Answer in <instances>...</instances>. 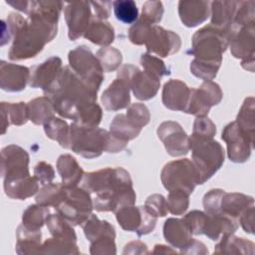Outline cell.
Returning a JSON list of instances; mask_svg holds the SVG:
<instances>
[{"label": "cell", "instance_id": "1", "mask_svg": "<svg viewBox=\"0 0 255 255\" xmlns=\"http://www.w3.org/2000/svg\"><path fill=\"white\" fill-rule=\"evenodd\" d=\"M63 5L58 1H33L27 22L13 37L8 53L10 60L34 58L55 38Z\"/></svg>", "mask_w": 255, "mask_h": 255}, {"label": "cell", "instance_id": "2", "mask_svg": "<svg viewBox=\"0 0 255 255\" xmlns=\"http://www.w3.org/2000/svg\"><path fill=\"white\" fill-rule=\"evenodd\" d=\"M97 92L82 81L71 68L62 67L44 94L51 99L57 114L76 122L83 109L97 102Z\"/></svg>", "mask_w": 255, "mask_h": 255}, {"label": "cell", "instance_id": "3", "mask_svg": "<svg viewBox=\"0 0 255 255\" xmlns=\"http://www.w3.org/2000/svg\"><path fill=\"white\" fill-rule=\"evenodd\" d=\"M229 36V32L225 30L211 25L206 26L192 36V47L187 53L198 61L221 65L222 54L228 46Z\"/></svg>", "mask_w": 255, "mask_h": 255}, {"label": "cell", "instance_id": "4", "mask_svg": "<svg viewBox=\"0 0 255 255\" xmlns=\"http://www.w3.org/2000/svg\"><path fill=\"white\" fill-rule=\"evenodd\" d=\"M189 148L192 150L191 161L199 174L200 184H203L223 164V147L213 138L198 137L191 134Z\"/></svg>", "mask_w": 255, "mask_h": 255}, {"label": "cell", "instance_id": "5", "mask_svg": "<svg viewBox=\"0 0 255 255\" xmlns=\"http://www.w3.org/2000/svg\"><path fill=\"white\" fill-rule=\"evenodd\" d=\"M110 131L77 123L70 126L68 148L86 158L98 157L106 151Z\"/></svg>", "mask_w": 255, "mask_h": 255}, {"label": "cell", "instance_id": "6", "mask_svg": "<svg viewBox=\"0 0 255 255\" xmlns=\"http://www.w3.org/2000/svg\"><path fill=\"white\" fill-rule=\"evenodd\" d=\"M161 182L168 191H183L191 194L200 184L199 174L192 161L183 158L166 163L160 173Z\"/></svg>", "mask_w": 255, "mask_h": 255}, {"label": "cell", "instance_id": "7", "mask_svg": "<svg viewBox=\"0 0 255 255\" xmlns=\"http://www.w3.org/2000/svg\"><path fill=\"white\" fill-rule=\"evenodd\" d=\"M69 64L72 71L87 85L98 91L104 80V70L98 58L86 46L70 51Z\"/></svg>", "mask_w": 255, "mask_h": 255}, {"label": "cell", "instance_id": "8", "mask_svg": "<svg viewBox=\"0 0 255 255\" xmlns=\"http://www.w3.org/2000/svg\"><path fill=\"white\" fill-rule=\"evenodd\" d=\"M124 185H132L129 173L123 167H106L85 173L82 187L90 193H106Z\"/></svg>", "mask_w": 255, "mask_h": 255}, {"label": "cell", "instance_id": "9", "mask_svg": "<svg viewBox=\"0 0 255 255\" xmlns=\"http://www.w3.org/2000/svg\"><path fill=\"white\" fill-rule=\"evenodd\" d=\"M93 208L90 192L75 186L67 188L66 197L56 210L72 225H83L91 216Z\"/></svg>", "mask_w": 255, "mask_h": 255}, {"label": "cell", "instance_id": "10", "mask_svg": "<svg viewBox=\"0 0 255 255\" xmlns=\"http://www.w3.org/2000/svg\"><path fill=\"white\" fill-rule=\"evenodd\" d=\"M118 78L125 81L134 97L141 101L153 98L160 86V79L145 71H140L136 66L130 64L124 65L119 70Z\"/></svg>", "mask_w": 255, "mask_h": 255}, {"label": "cell", "instance_id": "11", "mask_svg": "<svg viewBox=\"0 0 255 255\" xmlns=\"http://www.w3.org/2000/svg\"><path fill=\"white\" fill-rule=\"evenodd\" d=\"M223 94L220 87L211 81L204 82L198 89H190L189 99L184 113L197 117H206L211 107L218 105Z\"/></svg>", "mask_w": 255, "mask_h": 255}, {"label": "cell", "instance_id": "12", "mask_svg": "<svg viewBox=\"0 0 255 255\" xmlns=\"http://www.w3.org/2000/svg\"><path fill=\"white\" fill-rule=\"evenodd\" d=\"M221 137L227 144L228 157L231 161L241 163L248 160L254 142L240 129L236 122H232L224 128Z\"/></svg>", "mask_w": 255, "mask_h": 255}, {"label": "cell", "instance_id": "13", "mask_svg": "<svg viewBox=\"0 0 255 255\" xmlns=\"http://www.w3.org/2000/svg\"><path fill=\"white\" fill-rule=\"evenodd\" d=\"M29 155L25 149L16 144L5 146L1 151V174L4 180L28 176Z\"/></svg>", "mask_w": 255, "mask_h": 255}, {"label": "cell", "instance_id": "14", "mask_svg": "<svg viewBox=\"0 0 255 255\" xmlns=\"http://www.w3.org/2000/svg\"><path fill=\"white\" fill-rule=\"evenodd\" d=\"M144 44L148 53L165 58L178 52L181 40L176 33L165 30L160 26L152 25Z\"/></svg>", "mask_w": 255, "mask_h": 255}, {"label": "cell", "instance_id": "15", "mask_svg": "<svg viewBox=\"0 0 255 255\" xmlns=\"http://www.w3.org/2000/svg\"><path fill=\"white\" fill-rule=\"evenodd\" d=\"M158 138L171 156H180L189 151V137L176 122H163L157 128Z\"/></svg>", "mask_w": 255, "mask_h": 255}, {"label": "cell", "instance_id": "16", "mask_svg": "<svg viewBox=\"0 0 255 255\" xmlns=\"http://www.w3.org/2000/svg\"><path fill=\"white\" fill-rule=\"evenodd\" d=\"M65 19L68 26V37L75 41L84 36L91 23L92 8L90 2L80 1L68 3L64 9Z\"/></svg>", "mask_w": 255, "mask_h": 255}, {"label": "cell", "instance_id": "17", "mask_svg": "<svg viewBox=\"0 0 255 255\" xmlns=\"http://www.w3.org/2000/svg\"><path fill=\"white\" fill-rule=\"evenodd\" d=\"M135 198L136 195L132 185H125L110 192L96 194L93 204L98 211L117 212L124 206L133 205Z\"/></svg>", "mask_w": 255, "mask_h": 255}, {"label": "cell", "instance_id": "18", "mask_svg": "<svg viewBox=\"0 0 255 255\" xmlns=\"http://www.w3.org/2000/svg\"><path fill=\"white\" fill-rule=\"evenodd\" d=\"M228 45L233 57L243 61L254 60L255 53V23L233 30Z\"/></svg>", "mask_w": 255, "mask_h": 255}, {"label": "cell", "instance_id": "19", "mask_svg": "<svg viewBox=\"0 0 255 255\" xmlns=\"http://www.w3.org/2000/svg\"><path fill=\"white\" fill-rule=\"evenodd\" d=\"M30 76V70L27 67L5 61L0 64V87L3 91L20 92L24 90Z\"/></svg>", "mask_w": 255, "mask_h": 255}, {"label": "cell", "instance_id": "20", "mask_svg": "<svg viewBox=\"0 0 255 255\" xmlns=\"http://www.w3.org/2000/svg\"><path fill=\"white\" fill-rule=\"evenodd\" d=\"M149 213L144 206L127 205L116 212L117 220L121 227L126 231H135L137 236L147 223Z\"/></svg>", "mask_w": 255, "mask_h": 255}, {"label": "cell", "instance_id": "21", "mask_svg": "<svg viewBox=\"0 0 255 255\" xmlns=\"http://www.w3.org/2000/svg\"><path fill=\"white\" fill-rule=\"evenodd\" d=\"M61 69L62 60L57 56H53L32 70L29 85L32 88H40L45 91L54 82Z\"/></svg>", "mask_w": 255, "mask_h": 255}, {"label": "cell", "instance_id": "22", "mask_svg": "<svg viewBox=\"0 0 255 255\" xmlns=\"http://www.w3.org/2000/svg\"><path fill=\"white\" fill-rule=\"evenodd\" d=\"M189 94L190 89L185 83L179 80H170L163 86L162 103L169 110L184 112L188 103Z\"/></svg>", "mask_w": 255, "mask_h": 255}, {"label": "cell", "instance_id": "23", "mask_svg": "<svg viewBox=\"0 0 255 255\" xmlns=\"http://www.w3.org/2000/svg\"><path fill=\"white\" fill-rule=\"evenodd\" d=\"M238 228V221L223 214H207L202 234H205L211 240H220L221 238L233 234Z\"/></svg>", "mask_w": 255, "mask_h": 255}, {"label": "cell", "instance_id": "24", "mask_svg": "<svg viewBox=\"0 0 255 255\" xmlns=\"http://www.w3.org/2000/svg\"><path fill=\"white\" fill-rule=\"evenodd\" d=\"M129 102V87L125 81L119 78H117L102 95V103L108 111H119L128 108Z\"/></svg>", "mask_w": 255, "mask_h": 255}, {"label": "cell", "instance_id": "25", "mask_svg": "<svg viewBox=\"0 0 255 255\" xmlns=\"http://www.w3.org/2000/svg\"><path fill=\"white\" fill-rule=\"evenodd\" d=\"M208 1H179L178 14L186 27H195L203 23L210 13Z\"/></svg>", "mask_w": 255, "mask_h": 255}, {"label": "cell", "instance_id": "26", "mask_svg": "<svg viewBox=\"0 0 255 255\" xmlns=\"http://www.w3.org/2000/svg\"><path fill=\"white\" fill-rule=\"evenodd\" d=\"M165 240L176 248H185L192 240V232L183 219L168 218L163 225Z\"/></svg>", "mask_w": 255, "mask_h": 255}, {"label": "cell", "instance_id": "27", "mask_svg": "<svg viewBox=\"0 0 255 255\" xmlns=\"http://www.w3.org/2000/svg\"><path fill=\"white\" fill-rule=\"evenodd\" d=\"M210 5L211 26L230 34L238 1H213Z\"/></svg>", "mask_w": 255, "mask_h": 255}, {"label": "cell", "instance_id": "28", "mask_svg": "<svg viewBox=\"0 0 255 255\" xmlns=\"http://www.w3.org/2000/svg\"><path fill=\"white\" fill-rule=\"evenodd\" d=\"M4 190L10 198L24 200L39 191L38 180L30 175L4 180Z\"/></svg>", "mask_w": 255, "mask_h": 255}, {"label": "cell", "instance_id": "29", "mask_svg": "<svg viewBox=\"0 0 255 255\" xmlns=\"http://www.w3.org/2000/svg\"><path fill=\"white\" fill-rule=\"evenodd\" d=\"M57 169L62 178V184L67 187H75L82 181L84 170L77 162L76 158L70 154H63L57 160Z\"/></svg>", "mask_w": 255, "mask_h": 255}, {"label": "cell", "instance_id": "30", "mask_svg": "<svg viewBox=\"0 0 255 255\" xmlns=\"http://www.w3.org/2000/svg\"><path fill=\"white\" fill-rule=\"evenodd\" d=\"M254 204L252 196L238 192H224L220 202V214L238 219L242 212L249 206Z\"/></svg>", "mask_w": 255, "mask_h": 255}, {"label": "cell", "instance_id": "31", "mask_svg": "<svg viewBox=\"0 0 255 255\" xmlns=\"http://www.w3.org/2000/svg\"><path fill=\"white\" fill-rule=\"evenodd\" d=\"M28 118L35 125H45L55 117V108L49 97H41L27 104Z\"/></svg>", "mask_w": 255, "mask_h": 255}, {"label": "cell", "instance_id": "32", "mask_svg": "<svg viewBox=\"0 0 255 255\" xmlns=\"http://www.w3.org/2000/svg\"><path fill=\"white\" fill-rule=\"evenodd\" d=\"M41 230L34 231L26 228L23 224L17 228L16 252L18 254L42 253Z\"/></svg>", "mask_w": 255, "mask_h": 255}, {"label": "cell", "instance_id": "33", "mask_svg": "<svg viewBox=\"0 0 255 255\" xmlns=\"http://www.w3.org/2000/svg\"><path fill=\"white\" fill-rule=\"evenodd\" d=\"M84 37L92 43L100 46H109L115 40L114 27L105 20H92Z\"/></svg>", "mask_w": 255, "mask_h": 255}, {"label": "cell", "instance_id": "34", "mask_svg": "<svg viewBox=\"0 0 255 255\" xmlns=\"http://www.w3.org/2000/svg\"><path fill=\"white\" fill-rule=\"evenodd\" d=\"M2 133H5L9 125L22 126L27 123L28 110L26 103H1Z\"/></svg>", "mask_w": 255, "mask_h": 255}, {"label": "cell", "instance_id": "35", "mask_svg": "<svg viewBox=\"0 0 255 255\" xmlns=\"http://www.w3.org/2000/svg\"><path fill=\"white\" fill-rule=\"evenodd\" d=\"M82 227L87 239L90 242H93L103 236H111L113 238L116 237L114 226L106 220H100L93 213L82 225Z\"/></svg>", "mask_w": 255, "mask_h": 255}, {"label": "cell", "instance_id": "36", "mask_svg": "<svg viewBox=\"0 0 255 255\" xmlns=\"http://www.w3.org/2000/svg\"><path fill=\"white\" fill-rule=\"evenodd\" d=\"M255 108L254 98L248 97L245 99L236 119V124L240 129L247 135V137L254 142V130H255Z\"/></svg>", "mask_w": 255, "mask_h": 255}, {"label": "cell", "instance_id": "37", "mask_svg": "<svg viewBox=\"0 0 255 255\" xmlns=\"http://www.w3.org/2000/svg\"><path fill=\"white\" fill-rule=\"evenodd\" d=\"M67 194V187L62 183H49L44 185L36 196L38 204L57 208L65 199Z\"/></svg>", "mask_w": 255, "mask_h": 255}, {"label": "cell", "instance_id": "38", "mask_svg": "<svg viewBox=\"0 0 255 255\" xmlns=\"http://www.w3.org/2000/svg\"><path fill=\"white\" fill-rule=\"evenodd\" d=\"M46 224L50 233L54 237L76 242L77 236L72 227V224L67 221L59 212L50 213L46 219Z\"/></svg>", "mask_w": 255, "mask_h": 255}, {"label": "cell", "instance_id": "39", "mask_svg": "<svg viewBox=\"0 0 255 255\" xmlns=\"http://www.w3.org/2000/svg\"><path fill=\"white\" fill-rule=\"evenodd\" d=\"M221 241L215 246L214 252L216 253H242V254H254V243L246 240L245 238H239L233 236V234L225 236L220 239Z\"/></svg>", "mask_w": 255, "mask_h": 255}, {"label": "cell", "instance_id": "40", "mask_svg": "<svg viewBox=\"0 0 255 255\" xmlns=\"http://www.w3.org/2000/svg\"><path fill=\"white\" fill-rule=\"evenodd\" d=\"M140 130L141 128L134 125L124 114L116 116L110 125V131L127 141L135 138L139 134Z\"/></svg>", "mask_w": 255, "mask_h": 255}, {"label": "cell", "instance_id": "41", "mask_svg": "<svg viewBox=\"0 0 255 255\" xmlns=\"http://www.w3.org/2000/svg\"><path fill=\"white\" fill-rule=\"evenodd\" d=\"M49 214L50 211L47 206L38 203L30 205L23 212L22 224L30 230L38 231L41 229L43 224L46 223V219Z\"/></svg>", "mask_w": 255, "mask_h": 255}, {"label": "cell", "instance_id": "42", "mask_svg": "<svg viewBox=\"0 0 255 255\" xmlns=\"http://www.w3.org/2000/svg\"><path fill=\"white\" fill-rule=\"evenodd\" d=\"M44 129L48 137L57 140L61 146L68 148L70 127L64 120L54 117L50 122L44 125Z\"/></svg>", "mask_w": 255, "mask_h": 255}, {"label": "cell", "instance_id": "43", "mask_svg": "<svg viewBox=\"0 0 255 255\" xmlns=\"http://www.w3.org/2000/svg\"><path fill=\"white\" fill-rule=\"evenodd\" d=\"M255 2L254 1H238L237 9L233 19L231 32L241 27L255 23Z\"/></svg>", "mask_w": 255, "mask_h": 255}, {"label": "cell", "instance_id": "44", "mask_svg": "<svg viewBox=\"0 0 255 255\" xmlns=\"http://www.w3.org/2000/svg\"><path fill=\"white\" fill-rule=\"evenodd\" d=\"M113 7L116 18L125 24H132L138 18V10L132 0H117Z\"/></svg>", "mask_w": 255, "mask_h": 255}, {"label": "cell", "instance_id": "45", "mask_svg": "<svg viewBox=\"0 0 255 255\" xmlns=\"http://www.w3.org/2000/svg\"><path fill=\"white\" fill-rule=\"evenodd\" d=\"M42 253L49 254H79L80 251L76 242L61 239V238H49L42 244Z\"/></svg>", "mask_w": 255, "mask_h": 255}, {"label": "cell", "instance_id": "46", "mask_svg": "<svg viewBox=\"0 0 255 255\" xmlns=\"http://www.w3.org/2000/svg\"><path fill=\"white\" fill-rule=\"evenodd\" d=\"M104 70V72H112L117 70L123 61L122 53L113 47L102 48L97 52L96 56Z\"/></svg>", "mask_w": 255, "mask_h": 255}, {"label": "cell", "instance_id": "47", "mask_svg": "<svg viewBox=\"0 0 255 255\" xmlns=\"http://www.w3.org/2000/svg\"><path fill=\"white\" fill-rule=\"evenodd\" d=\"M140 64L144 71L161 79L163 76L169 75L170 72L164 65V63L157 57L152 56L149 53L142 54L140 57Z\"/></svg>", "mask_w": 255, "mask_h": 255}, {"label": "cell", "instance_id": "48", "mask_svg": "<svg viewBox=\"0 0 255 255\" xmlns=\"http://www.w3.org/2000/svg\"><path fill=\"white\" fill-rule=\"evenodd\" d=\"M166 204L168 212L174 215H182L189 205V194L183 191H169Z\"/></svg>", "mask_w": 255, "mask_h": 255}, {"label": "cell", "instance_id": "49", "mask_svg": "<svg viewBox=\"0 0 255 255\" xmlns=\"http://www.w3.org/2000/svg\"><path fill=\"white\" fill-rule=\"evenodd\" d=\"M220 66H221L220 64L207 63V62H202L194 59L190 63V71L195 77L201 80H204L206 82V81H211L216 77Z\"/></svg>", "mask_w": 255, "mask_h": 255}, {"label": "cell", "instance_id": "50", "mask_svg": "<svg viewBox=\"0 0 255 255\" xmlns=\"http://www.w3.org/2000/svg\"><path fill=\"white\" fill-rule=\"evenodd\" d=\"M103 111L101 107L97 103H94L83 109L78 119L74 123L86 127H98V125L101 123Z\"/></svg>", "mask_w": 255, "mask_h": 255}, {"label": "cell", "instance_id": "51", "mask_svg": "<svg viewBox=\"0 0 255 255\" xmlns=\"http://www.w3.org/2000/svg\"><path fill=\"white\" fill-rule=\"evenodd\" d=\"M163 15V5L160 1H146L142 5L141 16L139 19L149 25L159 23Z\"/></svg>", "mask_w": 255, "mask_h": 255}, {"label": "cell", "instance_id": "52", "mask_svg": "<svg viewBox=\"0 0 255 255\" xmlns=\"http://www.w3.org/2000/svg\"><path fill=\"white\" fill-rule=\"evenodd\" d=\"M126 116L137 127L142 128L150 120L149 111L143 104H132L128 108Z\"/></svg>", "mask_w": 255, "mask_h": 255}, {"label": "cell", "instance_id": "53", "mask_svg": "<svg viewBox=\"0 0 255 255\" xmlns=\"http://www.w3.org/2000/svg\"><path fill=\"white\" fill-rule=\"evenodd\" d=\"M144 208L156 218L164 217L168 212L166 199L161 194L149 195L145 200Z\"/></svg>", "mask_w": 255, "mask_h": 255}, {"label": "cell", "instance_id": "54", "mask_svg": "<svg viewBox=\"0 0 255 255\" xmlns=\"http://www.w3.org/2000/svg\"><path fill=\"white\" fill-rule=\"evenodd\" d=\"M216 133L215 125L206 117H197L193 124L192 135L205 138H213Z\"/></svg>", "mask_w": 255, "mask_h": 255}, {"label": "cell", "instance_id": "55", "mask_svg": "<svg viewBox=\"0 0 255 255\" xmlns=\"http://www.w3.org/2000/svg\"><path fill=\"white\" fill-rule=\"evenodd\" d=\"M225 191L222 189H211L203 197V206L207 214H220V202Z\"/></svg>", "mask_w": 255, "mask_h": 255}, {"label": "cell", "instance_id": "56", "mask_svg": "<svg viewBox=\"0 0 255 255\" xmlns=\"http://www.w3.org/2000/svg\"><path fill=\"white\" fill-rule=\"evenodd\" d=\"M152 25L147 24L146 22L138 19L128 30V38L130 42L134 45H142L145 43L149 29Z\"/></svg>", "mask_w": 255, "mask_h": 255}, {"label": "cell", "instance_id": "57", "mask_svg": "<svg viewBox=\"0 0 255 255\" xmlns=\"http://www.w3.org/2000/svg\"><path fill=\"white\" fill-rule=\"evenodd\" d=\"M206 213L198 210H193L187 213L182 219L185 221V223L190 228L192 234L199 235L203 232V227L205 223Z\"/></svg>", "mask_w": 255, "mask_h": 255}, {"label": "cell", "instance_id": "58", "mask_svg": "<svg viewBox=\"0 0 255 255\" xmlns=\"http://www.w3.org/2000/svg\"><path fill=\"white\" fill-rule=\"evenodd\" d=\"M91 254H116L115 238L103 236L91 242Z\"/></svg>", "mask_w": 255, "mask_h": 255}, {"label": "cell", "instance_id": "59", "mask_svg": "<svg viewBox=\"0 0 255 255\" xmlns=\"http://www.w3.org/2000/svg\"><path fill=\"white\" fill-rule=\"evenodd\" d=\"M34 175L40 184L47 185L54 179L55 171L50 163H47L46 161H40L35 165Z\"/></svg>", "mask_w": 255, "mask_h": 255}, {"label": "cell", "instance_id": "60", "mask_svg": "<svg viewBox=\"0 0 255 255\" xmlns=\"http://www.w3.org/2000/svg\"><path fill=\"white\" fill-rule=\"evenodd\" d=\"M91 8H93L97 19L105 20L111 14L112 2L111 1H91Z\"/></svg>", "mask_w": 255, "mask_h": 255}, {"label": "cell", "instance_id": "61", "mask_svg": "<svg viewBox=\"0 0 255 255\" xmlns=\"http://www.w3.org/2000/svg\"><path fill=\"white\" fill-rule=\"evenodd\" d=\"M240 224L245 232L253 233L254 232V204L246 208L239 217Z\"/></svg>", "mask_w": 255, "mask_h": 255}, {"label": "cell", "instance_id": "62", "mask_svg": "<svg viewBox=\"0 0 255 255\" xmlns=\"http://www.w3.org/2000/svg\"><path fill=\"white\" fill-rule=\"evenodd\" d=\"M6 2L7 4L11 5L15 9L22 11L28 15L31 12L32 4H33V1H6Z\"/></svg>", "mask_w": 255, "mask_h": 255}, {"label": "cell", "instance_id": "63", "mask_svg": "<svg viewBox=\"0 0 255 255\" xmlns=\"http://www.w3.org/2000/svg\"><path fill=\"white\" fill-rule=\"evenodd\" d=\"M146 246L144 243L140 242V241H133V242H130L128 244L126 245L125 247V250H124V254H128V253H131V254H140L139 250H137V248L139 247H144Z\"/></svg>", "mask_w": 255, "mask_h": 255}, {"label": "cell", "instance_id": "64", "mask_svg": "<svg viewBox=\"0 0 255 255\" xmlns=\"http://www.w3.org/2000/svg\"><path fill=\"white\" fill-rule=\"evenodd\" d=\"M175 250L164 245H155L152 253H174Z\"/></svg>", "mask_w": 255, "mask_h": 255}]
</instances>
